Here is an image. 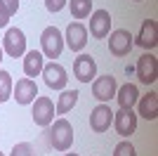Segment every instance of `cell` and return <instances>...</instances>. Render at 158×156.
Returning <instances> with one entry per match:
<instances>
[{"label": "cell", "mask_w": 158, "mask_h": 156, "mask_svg": "<svg viewBox=\"0 0 158 156\" xmlns=\"http://www.w3.org/2000/svg\"><path fill=\"white\" fill-rule=\"evenodd\" d=\"M40 47H43V57L47 59H59L61 50H64V33L57 26H47L45 31L40 33Z\"/></svg>", "instance_id": "cell-2"}, {"label": "cell", "mask_w": 158, "mask_h": 156, "mask_svg": "<svg viewBox=\"0 0 158 156\" xmlns=\"http://www.w3.org/2000/svg\"><path fill=\"white\" fill-rule=\"evenodd\" d=\"M2 5H5V10L10 12V17L12 14H17V10H19V0H0Z\"/></svg>", "instance_id": "cell-25"}, {"label": "cell", "mask_w": 158, "mask_h": 156, "mask_svg": "<svg viewBox=\"0 0 158 156\" xmlns=\"http://www.w3.org/2000/svg\"><path fill=\"white\" fill-rule=\"evenodd\" d=\"M64 45H69L73 52H80L87 45V26H83L80 21H71V24L66 26Z\"/></svg>", "instance_id": "cell-8"}, {"label": "cell", "mask_w": 158, "mask_h": 156, "mask_svg": "<svg viewBox=\"0 0 158 156\" xmlns=\"http://www.w3.org/2000/svg\"><path fill=\"white\" fill-rule=\"evenodd\" d=\"M135 73L144 85H153L158 78V59L153 57L151 52H146L137 59V66H135Z\"/></svg>", "instance_id": "cell-5"}, {"label": "cell", "mask_w": 158, "mask_h": 156, "mask_svg": "<svg viewBox=\"0 0 158 156\" xmlns=\"http://www.w3.org/2000/svg\"><path fill=\"white\" fill-rule=\"evenodd\" d=\"M116 90H118V85H116L113 76H99V78H94V83H92V95L102 104H106L109 99L116 97Z\"/></svg>", "instance_id": "cell-13"}, {"label": "cell", "mask_w": 158, "mask_h": 156, "mask_svg": "<svg viewBox=\"0 0 158 156\" xmlns=\"http://www.w3.org/2000/svg\"><path fill=\"white\" fill-rule=\"evenodd\" d=\"M73 76L80 83H92V78H97V62L90 54H78L73 59Z\"/></svg>", "instance_id": "cell-7"}, {"label": "cell", "mask_w": 158, "mask_h": 156, "mask_svg": "<svg viewBox=\"0 0 158 156\" xmlns=\"http://www.w3.org/2000/svg\"><path fill=\"white\" fill-rule=\"evenodd\" d=\"M137 104H139V116H144L146 121H156L158 118V92L156 90L146 92L144 97H139Z\"/></svg>", "instance_id": "cell-17"}, {"label": "cell", "mask_w": 158, "mask_h": 156, "mask_svg": "<svg viewBox=\"0 0 158 156\" xmlns=\"http://www.w3.org/2000/svg\"><path fill=\"white\" fill-rule=\"evenodd\" d=\"M0 156H5V154H2V151H0Z\"/></svg>", "instance_id": "cell-30"}, {"label": "cell", "mask_w": 158, "mask_h": 156, "mask_svg": "<svg viewBox=\"0 0 158 156\" xmlns=\"http://www.w3.org/2000/svg\"><path fill=\"white\" fill-rule=\"evenodd\" d=\"M78 92L76 90H61V95L57 97V106H54V114L57 116H64V114H69V111L76 106V102H78Z\"/></svg>", "instance_id": "cell-19"}, {"label": "cell", "mask_w": 158, "mask_h": 156, "mask_svg": "<svg viewBox=\"0 0 158 156\" xmlns=\"http://www.w3.org/2000/svg\"><path fill=\"white\" fill-rule=\"evenodd\" d=\"M132 2H139V0H132Z\"/></svg>", "instance_id": "cell-29"}, {"label": "cell", "mask_w": 158, "mask_h": 156, "mask_svg": "<svg viewBox=\"0 0 158 156\" xmlns=\"http://www.w3.org/2000/svg\"><path fill=\"white\" fill-rule=\"evenodd\" d=\"M113 128L120 137H130L137 130V114L132 109H118L113 114Z\"/></svg>", "instance_id": "cell-9"}, {"label": "cell", "mask_w": 158, "mask_h": 156, "mask_svg": "<svg viewBox=\"0 0 158 156\" xmlns=\"http://www.w3.org/2000/svg\"><path fill=\"white\" fill-rule=\"evenodd\" d=\"M109 50H111L113 57H127L135 47V40H132V33L127 28H116L109 36Z\"/></svg>", "instance_id": "cell-3"}, {"label": "cell", "mask_w": 158, "mask_h": 156, "mask_svg": "<svg viewBox=\"0 0 158 156\" xmlns=\"http://www.w3.org/2000/svg\"><path fill=\"white\" fill-rule=\"evenodd\" d=\"M50 144H52L57 151H69L73 144V125L66 121V118H57L50 123Z\"/></svg>", "instance_id": "cell-1"}, {"label": "cell", "mask_w": 158, "mask_h": 156, "mask_svg": "<svg viewBox=\"0 0 158 156\" xmlns=\"http://www.w3.org/2000/svg\"><path fill=\"white\" fill-rule=\"evenodd\" d=\"M66 5V0H45V7L47 12H61Z\"/></svg>", "instance_id": "cell-24"}, {"label": "cell", "mask_w": 158, "mask_h": 156, "mask_svg": "<svg viewBox=\"0 0 158 156\" xmlns=\"http://www.w3.org/2000/svg\"><path fill=\"white\" fill-rule=\"evenodd\" d=\"M71 7V17L73 19H87L90 14H92V0H71L69 2Z\"/></svg>", "instance_id": "cell-20"}, {"label": "cell", "mask_w": 158, "mask_h": 156, "mask_svg": "<svg viewBox=\"0 0 158 156\" xmlns=\"http://www.w3.org/2000/svg\"><path fill=\"white\" fill-rule=\"evenodd\" d=\"M43 66H45V57H43V52L38 50H26L24 54V73L28 78H35L43 73Z\"/></svg>", "instance_id": "cell-16"}, {"label": "cell", "mask_w": 158, "mask_h": 156, "mask_svg": "<svg viewBox=\"0 0 158 156\" xmlns=\"http://www.w3.org/2000/svg\"><path fill=\"white\" fill-rule=\"evenodd\" d=\"M137 99H139V90H137V85H132V83H125L116 90V102H118L120 109H132L137 104Z\"/></svg>", "instance_id": "cell-18"}, {"label": "cell", "mask_w": 158, "mask_h": 156, "mask_svg": "<svg viewBox=\"0 0 158 156\" xmlns=\"http://www.w3.org/2000/svg\"><path fill=\"white\" fill-rule=\"evenodd\" d=\"M92 38H106L111 33V14L109 10H94L90 14V31Z\"/></svg>", "instance_id": "cell-11"}, {"label": "cell", "mask_w": 158, "mask_h": 156, "mask_svg": "<svg viewBox=\"0 0 158 156\" xmlns=\"http://www.w3.org/2000/svg\"><path fill=\"white\" fill-rule=\"evenodd\" d=\"M111 123H113L111 106L99 104V106H94V109H92V114H90V128H92L94 132H106V130L111 128Z\"/></svg>", "instance_id": "cell-15"}, {"label": "cell", "mask_w": 158, "mask_h": 156, "mask_svg": "<svg viewBox=\"0 0 158 156\" xmlns=\"http://www.w3.org/2000/svg\"><path fill=\"white\" fill-rule=\"evenodd\" d=\"M64 156H78V154H64Z\"/></svg>", "instance_id": "cell-28"}, {"label": "cell", "mask_w": 158, "mask_h": 156, "mask_svg": "<svg viewBox=\"0 0 158 156\" xmlns=\"http://www.w3.org/2000/svg\"><path fill=\"white\" fill-rule=\"evenodd\" d=\"M40 76L45 78V85L47 88H52V90H64L66 88V69L57 62H50V64L43 66V73Z\"/></svg>", "instance_id": "cell-10"}, {"label": "cell", "mask_w": 158, "mask_h": 156, "mask_svg": "<svg viewBox=\"0 0 158 156\" xmlns=\"http://www.w3.org/2000/svg\"><path fill=\"white\" fill-rule=\"evenodd\" d=\"M0 45H2V52H7L14 59H19L26 54V36H24L21 28H7Z\"/></svg>", "instance_id": "cell-4"}, {"label": "cell", "mask_w": 158, "mask_h": 156, "mask_svg": "<svg viewBox=\"0 0 158 156\" xmlns=\"http://www.w3.org/2000/svg\"><path fill=\"white\" fill-rule=\"evenodd\" d=\"M12 97L21 104V106H26L31 104L33 99L38 97V88H35V80L33 78H19L12 88Z\"/></svg>", "instance_id": "cell-12"}, {"label": "cell", "mask_w": 158, "mask_h": 156, "mask_svg": "<svg viewBox=\"0 0 158 156\" xmlns=\"http://www.w3.org/2000/svg\"><path fill=\"white\" fill-rule=\"evenodd\" d=\"M135 40V45L139 47H144V50H153V47L158 45V26L153 19H144L142 21V28H139L137 33V38H132Z\"/></svg>", "instance_id": "cell-14"}, {"label": "cell", "mask_w": 158, "mask_h": 156, "mask_svg": "<svg viewBox=\"0 0 158 156\" xmlns=\"http://www.w3.org/2000/svg\"><path fill=\"white\" fill-rule=\"evenodd\" d=\"M0 62H2V45H0Z\"/></svg>", "instance_id": "cell-27"}, {"label": "cell", "mask_w": 158, "mask_h": 156, "mask_svg": "<svg viewBox=\"0 0 158 156\" xmlns=\"http://www.w3.org/2000/svg\"><path fill=\"white\" fill-rule=\"evenodd\" d=\"M12 88H14V80H12V76H10V71H2V69H0V104L12 97Z\"/></svg>", "instance_id": "cell-21"}, {"label": "cell", "mask_w": 158, "mask_h": 156, "mask_svg": "<svg viewBox=\"0 0 158 156\" xmlns=\"http://www.w3.org/2000/svg\"><path fill=\"white\" fill-rule=\"evenodd\" d=\"M113 156H137V151H135V147H132L127 140H123V142L116 144V149H113Z\"/></svg>", "instance_id": "cell-22"}, {"label": "cell", "mask_w": 158, "mask_h": 156, "mask_svg": "<svg viewBox=\"0 0 158 156\" xmlns=\"http://www.w3.org/2000/svg\"><path fill=\"white\" fill-rule=\"evenodd\" d=\"M7 21H10V12H7L5 5L0 2V28H2V26H7Z\"/></svg>", "instance_id": "cell-26"}, {"label": "cell", "mask_w": 158, "mask_h": 156, "mask_svg": "<svg viewBox=\"0 0 158 156\" xmlns=\"http://www.w3.org/2000/svg\"><path fill=\"white\" fill-rule=\"evenodd\" d=\"M10 156H33V147L31 142H19V144H14V149Z\"/></svg>", "instance_id": "cell-23"}, {"label": "cell", "mask_w": 158, "mask_h": 156, "mask_svg": "<svg viewBox=\"0 0 158 156\" xmlns=\"http://www.w3.org/2000/svg\"><path fill=\"white\" fill-rule=\"evenodd\" d=\"M33 121L40 128H50V123L54 121V102L50 97H35L33 99Z\"/></svg>", "instance_id": "cell-6"}]
</instances>
